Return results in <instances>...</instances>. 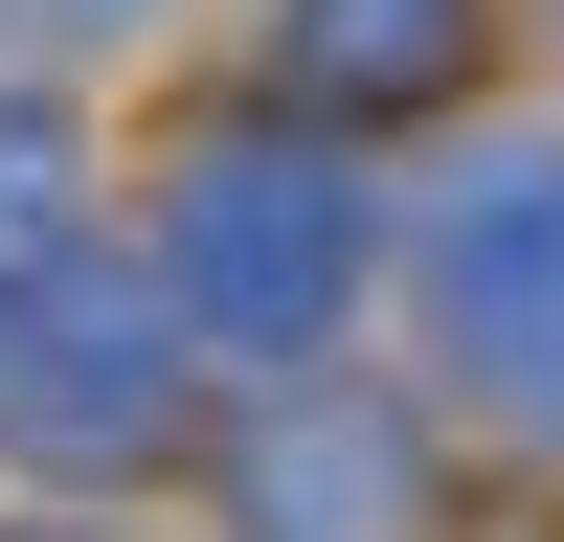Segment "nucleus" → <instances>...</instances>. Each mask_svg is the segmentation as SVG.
Segmentation results:
<instances>
[{
    "label": "nucleus",
    "instance_id": "1",
    "mask_svg": "<svg viewBox=\"0 0 564 542\" xmlns=\"http://www.w3.org/2000/svg\"><path fill=\"white\" fill-rule=\"evenodd\" d=\"M361 159L339 136H294V113H249V136H204V159L159 181V294H181V339H339V294H361Z\"/></svg>",
    "mask_w": 564,
    "mask_h": 542
},
{
    "label": "nucleus",
    "instance_id": "2",
    "mask_svg": "<svg viewBox=\"0 0 564 542\" xmlns=\"http://www.w3.org/2000/svg\"><path fill=\"white\" fill-rule=\"evenodd\" d=\"M406 271H430L452 384H475L497 430H542V452H564V136H497V159H452V204L406 226Z\"/></svg>",
    "mask_w": 564,
    "mask_h": 542
},
{
    "label": "nucleus",
    "instance_id": "3",
    "mask_svg": "<svg viewBox=\"0 0 564 542\" xmlns=\"http://www.w3.org/2000/svg\"><path fill=\"white\" fill-rule=\"evenodd\" d=\"M159 430H181V294L45 249L23 294H0V452H23V475H135Z\"/></svg>",
    "mask_w": 564,
    "mask_h": 542
},
{
    "label": "nucleus",
    "instance_id": "4",
    "mask_svg": "<svg viewBox=\"0 0 564 542\" xmlns=\"http://www.w3.org/2000/svg\"><path fill=\"white\" fill-rule=\"evenodd\" d=\"M226 542H430V430L406 406H249L226 430Z\"/></svg>",
    "mask_w": 564,
    "mask_h": 542
},
{
    "label": "nucleus",
    "instance_id": "5",
    "mask_svg": "<svg viewBox=\"0 0 564 542\" xmlns=\"http://www.w3.org/2000/svg\"><path fill=\"white\" fill-rule=\"evenodd\" d=\"M271 45H294V90H316V113H406V90H452V68H475V0H294Z\"/></svg>",
    "mask_w": 564,
    "mask_h": 542
},
{
    "label": "nucleus",
    "instance_id": "6",
    "mask_svg": "<svg viewBox=\"0 0 564 542\" xmlns=\"http://www.w3.org/2000/svg\"><path fill=\"white\" fill-rule=\"evenodd\" d=\"M45 249H68V136H45L23 90H0V294H23Z\"/></svg>",
    "mask_w": 564,
    "mask_h": 542
}]
</instances>
